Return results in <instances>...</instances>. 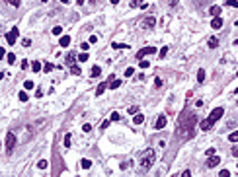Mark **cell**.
<instances>
[{
    "label": "cell",
    "instance_id": "cell-1",
    "mask_svg": "<svg viewBox=\"0 0 238 177\" xmlns=\"http://www.w3.org/2000/svg\"><path fill=\"white\" fill-rule=\"evenodd\" d=\"M195 121H197V117H195L193 113H184V115H181V121H180V129H178V132H180L184 138H191L193 136V125H195Z\"/></svg>",
    "mask_w": 238,
    "mask_h": 177
},
{
    "label": "cell",
    "instance_id": "cell-2",
    "mask_svg": "<svg viewBox=\"0 0 238 177\" xmlns=\"http://www.w3.org/2000/svg\"><path fill=\"white\" fill-rule=\"evenodd\" d=\"M154 150L152 148H147V150L141 154V171H148V167H152V164H154Z\"/></svg>",
    "mask_w": 238,
    "mask_h": 177
},
{
    "label": "cell",
    "instance_id": "cell-3",
    "mask_svg": "<svg viewBox=\"0 0 238 177\" xmlns=\"http://www.w3.org/2000/svg\"><path fill=\"white\" fill-rule=\"evenodd\" d=\"M18 37H20V31H18V27H12V29H10V31L6 33V43H8V45H14Z\"/></svg>",
    "mask_w": 238,
    "mask_h": 177
},
{
    "label": "cell",
    "instance_id": "cell-4",
    "mask_svg": "<svg viewBox=\"0 0 238 177\" xmlns=\"http://www.w3.org/2000/svg\"><path fill=\"white\" fill-rule=\"evenodd\" d=\"M223 113H225V109H223V107H217V109H213V111H211V115H209L207 119H209L213 125H215V123H217V121L223 117Z\"/></svg>",
    "mask_w": 238,
    "mask_h": 177
},
{
    "label": "cell",
    "instance_id": "cell-5",
    "mask_svg": "<svg viewBox=\"0 0 238 177\" xmlns=\"http://www.w3.org/2000/svg\"><path fill=\"white\" fill-rule=\"evenodd\" d=\"M14 146H16V134L14 132H8L6 134V152L8 154L14 150Z\"/></svg>",
    "mask_w": 238,
    "mask_h": 177
},
{
    "label": "cell",
    "instance_id": "cell-6",
    "mask_svg": "<svg viewBox=\"0 0 238 177\" xmlns=\"http://www.w3.org/2000/svg\"><path fill=\"white\" fill-rule=\"evenodd\" d=\"M154 53H156V49H154V47H144V49H141V51L137 53V59L141 60V59H144L147 55H154Z\"/></svg>",
    "mask_w": 238,
    "mask_h": 177
},
{
    "label": "cell",
    "instance_id": "cell-7",
    "mask_svg": "<svg viewBox=\"0 0 238 177\" xmlns=\"http://www.w3.org/2000/svg\"><path fill=\"white\" fill-rule=\"evenodd\" d=\"M156 26V20L154 18H144V20L141 21V27H144V29H150V27Z\"/></svg>",
    "mask_w": 238,
    "mask_h": 177
},
{
    "label": "cell",
    "instance_id": "cell-8",
    "mask_svg": "<svg viewBox=\"0 0 238 177\" xmlns=\"http://www.w3.org/2000/svg\"><path fill=\"white\" fill-rule=\"evenodd\" d=\"M166 123H168L166 117H164V115H160V117L156 119V123H154V129H156V131H160V129H164V127H166Z\"/></svg>",
    "mask_w": 238,
    "mask_h": 177
},
{
    "label": "cell",
    "instance_id": "cell-9",
    "mask_svg": "<svg viewBox=\"0 0 238 177\" xmlns=\"http://www.w3.org/2000/svg\"><path fill=\"white\" fill-rule=\"evenodd\" d=\"M219 164H221V158L219 156H211L209 160H207V167H217Z\"/></svg>",
    "mask_w": 238,
    "mask_h": 177
},
{
    "label": "cell",
    "instance_id": "cell-10",
    "mask_svg": "<svg viewBox=\"0 0 238 177\" xmlns=\"http://www.w3.org/2000/svg\"><path fill=\"white\" fill-rule=\"evenodd\" d=\"M107 86H110V82H102V84L96 88V95H102V93L107 90Z\"/></svg>",
    "mask_w": 238,
    "mask_h": 177
},
{
    "label": "cell",
    "instance_id": "cell-11",
    "mask_svg": "<svg viewBox=\"0 0 238 177\" xmlns=\"http://www.w3.org/2000/svg\"><path fill=\"white\" fill-rule=\"evenodd\" d=\"M211 27H213V29H221V27H223V20H221V16H219V18H213Z\"/></svg>",
    "mask_w": 238,
    "mask_h": 177
},
{
    "label": "cell",
    "instance_id": "cell-12",
    "mask_svg": "<svg viewBox=\"0 0 238 177\" xmlns=\"http://www.w3.org/2000/svg\"><path fill=\"white\" fill-rule=\"evenodd\" d=\"M199 127H201V131H209V129L213 127V123L209 121V119H205V121H201L199 123Z\"/></svg>",
    "mask_w": 238,
    "mask_h": 177
},
{
    "label": "cell",
    "instance_id": "cell-13",
    "mask_svg": "<svg viewBox=\"0 0 238 177\" xmlns=\"http://www.w3.org/2000/svg\"><path fill=\"white\" fill-rule=\"evenodd\" d=\"M209 14H211L213 18H219V14H221V6H211V8H209Z\"/></svg>",
    "mask_w": 238,
    "mask_h": 177
},
{
    "label": "cell",
    "instance_id": "cell-14",
    "mask_svg": "<svg viewBox=\"0 0 238 177\" xmlns=\"http://www.w3.org/2000/svg\"><path fill=\"white\" fill-rule=\"evenodd\" d=\"M59 45H61V47H68V45H70V37H68V35H63L61 41H59Z\"/></svg>",
    "mask_w": 238,
    "mask_h": 177
},
{
    "label": "cell",
    "instance_id": "cell-15",
    "mask_svg": "<svg viewBox=\"0 0 238 177\" xmlns=\"http://www.w3.org/2000/svg\"><path fill=\"white\" fill-rule=\"evenodd\" d=\"M133 123H135V125H142V123H144V115H142V113H137L135 119H133Z\"/></svg>",
    "mask_w": 238,
    "mask_h": 177
},
{
    "label": "cell",
    "instance_id": "cell-16",
    "mask_svg": "<svg viewBox=\"0 0 238 177\" xmlns=\"http://www.w3.org/2000/svg\"><path fill=\"white\" fill-rule=\"evenodd\" d=\"M102 74V68L100 66H92V78H98Z\"/></svg>",
    "mask_w": 238,
    "mask_h": 177
},
{
    "label": "cell",
    "instance_id": "cell-17",
    "mask_svg": "<svg viewBox=\"0 0 238 177\" xmlns=\"http://www.w3.org/2000/svg\"><path fill=\"white\" fill-rule=\"evenodd\" d=\"M209 47H211V49H217V47H219V39H217V37H211V39H209Z\"/></svg>",
    "mask_w": 238,
    "mask_h": 177
},
{
    "label": "cell",
    "instance_id": "cell-18",
    "mask_svg": "<svg viewBox=\"0 0 238 177\" xmlns=\"http://www.w3.org/2000/svg\"><path fill=\"white\" fill-rule=\"evenodd\" d=\"M80 165H82L84 169H90V167H92V162H90V160H86V158H84L82 162H80Z\"/></svg>",
    "mask_w": 238,
    "mask_h": 177
},
{
    "label": "cell",
    "instance_id": "cell-19",
    "mask_svg": "<svg viewBox=\"0 0 238 177\" xmlns=\"http://www.w3.org/2000/svg\"><path fill=\"white\" fill-rule=\"evenodd\" d=\"M70 72L74 74V76H78V74H82V70H80V66H76V64H72V66H70Z\"/></svg>",
    "mask_w": 238,
    "mask_h": 177
},
{
    "label": "cell",
    "instance_id": "cell-20",
    "mask_svg": "<svg viewBox=\"0 0 238 177\" xmlns=\"http://www.w3.org/2000/svg\"><path fill=\"white\" fill-rule=\"evenodd\" d=\"M111 47H113V49H129L127 43H111Z\"/></svg>",
    "mask_w": 238,
    "mask_h": 177
},
{
    "label": "cell",
    "instance_id": "cell-21",
    "mask_svg": "<svg viewBox=\"0 0 238 177\" xmlns=\"http://www.w3.org/2000/svg\"><path fill=\"white\" fill-rule=\"evenodd\" d=\"M228 140H230V142H238V131L230 132V134H228Z\"/></svg>",
    "mask_w": 238,
    "mask_h": 177
},
{
    "label": "cell",
    "instance_id": "cell-22",
    "mask_svg": "<svg viewBox=\"0 0 238 177\" xmlns=\"http://www.w3.org/2000/svg\"><path fill=\"white\" fill-rule=\"evenodd\" d=\"M31 68H33V72H39V70H41L43 66H41V62H39V60H35V62L31 64Z\"/></svg>",
    "mask_w": 238,
    "mask_h": 177
},
{
    "label": "cell",
    "instance_id": "cell-23",
    "mask_svg": "<svg viewBox=\"0 0 238 177\" xmlns=\"http://www.w3.org/2000/svg\"><path fill=\"white\" fill-rule=\"evenodd\" d=\"M37 167H39V169H47V167H49V164H47V160H41V162L37 164Z\"/></svg>",
    "mask_w": 238,
    "mask_h": 177
},
{
    "label": "cell",
    "instance_id": "cell-24",
    "mask_svg": "<svg viewBox=\"0 0 238 177\" xmlns=\"http://www.w3.org/2000/svg\"><path fill=\"white\" fill-rule=\"evenodd\" d=\"M166 55H168V47H162L160 51H158V57H160V59H164Z\"/></svg>",
    "mask_w": 238,
    "mask_h": 177
},
{
    "label": "cell",
    "instance_id": "cell-25",
    "mask_svg": "<svg viewBox=\"0 0 238 177\" xmlns=\"http://www.w3.org/2000/svg\"><path fill=\"white\" fill-rule=\"evenodd\" d=\"M88 59H90V57H88V53H82V55H78V60H80V62H86Z\"/></svg>",
    "mask_w": 238,
    "mask_h": 177
},
{
    "label": "cell",
    "instance_id": "cell-26",
    "mask_svg": "<svg viewBox=\"0 0 238 177\" xmlns=\"http://www.w3.org/2000/svg\"><path fill=\"white\" fill-rule=\"evenodd\" d=\"M119 86H121V80H113V82H111V90H117V88H119Z\"/></svg>",
    "mask_w": 238,
    "mask_h": 177
},
{
    "label": "cell",
    "instance_id": "cell-27",
    "mask_svg": "<svg viewBox=\"0 0 238 177\" xmlns=\"http://www.w3.org/2000/svg\"><path fill=\"white\" fill-rule=\"evenodd\" d=\"M197 80H199V82H203V80H205V70H203V68L197 72Z\"/></svg>",
    "mask_w": 238,
    "mask_h": 177
},
{
    "label": "cell",
    "instance_id": "cell-28",
    "mask_svg": "<svg viewBox=\"0 0 238 177\" xmlns=\"http://www.w3.org/2000/svg\"><path fill=\"white\" fill-rule=\"evenodd\" d=\"M133 74H135V68H131V66H129L127 70H125V78H129V76H133Z\"/></svg>",
    "mask_w": 238,
    "mask_h": 177
},
{
    "label": "cell",
    "instance_id": "cell-29",
    "mask_svg": "<svg viewBox=\"0 0 238 177\" xmlns=\"http://www.w3.org/2000/svg\"><path fill=\"white\" fill-rule=\"evenodd\" d=\"M129 113H131V115H137V113H139V107H137V105H131V107H129Z\"/></svg>",
    "mask_w": 238,
    "mask_h": 177
},
{
    "label": "cell",
    "instance_id": "cell-30",
    "mask_svg": "<svg viewBox=\"0 0 238 177\" xmlns=\"http://www.w3.org/2000/svg\"><path fill=\"white\" fill-rule=\"evenodd\" d=\"M226 6H232V8H238V0H226Z\"/></svg>",
    "mask_w": 238,
    "mask_h": 177
},
{
    "label": "cell",
    "instance_id": "cell-31",
    "mask_svg": "<svg viewBox=\"0 0 238 177\" xmlns=\"http://www.w3.org/2000/svg\"><path fill=\"white\" fill-rule=\"evenodd\" d=\"M137 6H142V0H131V8H137Z\"/></svg>",
    "mask_w": 238,
    "mask_h": 177
},
{
    "label": "cell",
    "instance_id": "cell-32",
    "mask_svg": "<svg viewBox=\"0 0 238 177\" xmlns=\"http://www.w3.org/2000/svg\"><path fill=\"white\" fill-rule=\"evenodd\" d=\"M24 88H26V90H33L35 86H33V82H31V80H27L26 84H24Z\"/></svg>",
    "mask_w": 238,
    "mask_h": 177
},
{
    "label": "cell",
    "instance_id": "cell-33",
    "mask_svg": "<svg viewBox=\"0 0 238 177\" xmlns=\"http://www.w3.org/2000/svg\"><path fill=\"white\" fill-rule=\"evenodd\" d=\"M14 62H16V55L10 53V55H8V64H14Z\"/></svg>",
    "mask_w": 238,
    "mask_h": 177
},
{
    "label": "cell",
    "instance_id": "cell-34",
    "mask_svg": "<svg viewBox=\"0 0 238 177\" xmlns=\"http://www.w3.org/2000/svg\"><path fill=\"white\" fill-rule=\"evenodd\" d=\"M53 33H55V35H61V33H63V27H61V26L53 27Z\"/></svg>",
    "mask_w": 238,
    "mask_h": 177
},
{
    "label": "cell",
    "instance_id": "cell-35",
    "mask_svg": "<svg viewBox=\"0 0 238 177\" xmlns=\"http://www.w3.org/2000/svg\"><path fill=\"white\" fill-rule=\"evenodd\" d=\"M66 62H68V64H74V55H72V53H70V55H68V57H66Z\"/></svg>",
    "mask_w": 238,
    "mask_h": 177
},
{
    "label": "cell",
    "instance_id": "cell-36",
    "mask_svg": "<svg viewBox=\"0 0 238 177\" xmlns=\"http://www.w3.org/2000/svg\"><path fill=\"white\" fill-rule=\"evenodd\" d=\"M18 97H20V101H27V93H26V92H20Z\"/></svg>",
    "mask_w": 238,
    "mask_h": 177
},
{
    "label": "cell",
    "instance_id": "cell-37",
    "mask_svg": "<svg viewBox=\"0 0 238 177\" xmlns=\"http://www.w3.org/2000/svg\"><path fill=\"white\" fill-rule=\"evenodd\" d=\"M215 152H217L215 148H209V150L205 152V156H207V158H211V156H215Z\"/></svg>",
    "mask_w": 238,
    "mask_h": 177
},
{
    "label": "cell",
    "instance_id": "cell-38",
    "mask_svg": "<svg viewBox=\"0 0 238 177\" xmlns=\"http://www.w3.org/2000/svg\"><path fill=\"white\" fill-rule=\"evenodd\" d=\"M219 175H221V177H230V171H228V169H221Z\"/></svg>",
    "mask_w": 238,
    "mask_h": 177
},
{
    "label": "cell",
    "instance_id": "cell-39",
    "mask_svg": "<svg viewBox=\"0 0 238 177\" xmlns=\"http://www.w3.org/2000/svg\"><path fill=\"white\" fill-rule=\"evenodd\" d=\"M82 131H84V132H90V131H92V125H90V123H86V125L82 127Z\"/></svg>",
    "mask_w": 238,
    "mask_h": 177
},
{
    "label": "cell",
    "instance_id": "cell-40",
    "mask_svg": "<svg viewBox=\"0 0 238 177\" xmlns=\"http://www.w3.org/2000/svg\"><path fill=\"white\" fill-rule=\"evenodd\" d=\"M110 119H111V121H119V113H117V111H113Z\"/></svg>",
    "mask_w": 238,
    "mask_h": 177
},
{
    "label": "cell",
    "instance_id": "cell-41",
    "mask_svg": "<svg viewBox=\"0 0 238 177\" xmlns=\"http://www.w3.org/2000/svg\"><path fill=\"white\" fill-rule=\"evenodd\" d=\"M64 146H66V148L70 146V134H66V136H64Z\"/></svg>",
    "mask_w": 238,
    "mask_h": 177
},
{
    "label": "cell",
    "instance_id": "cell-42",
    "mask_svg": "<svg viewBox=\"0 0 238 177\" xmlns=\"http://www.w3.org/2000/svg\"><path fill=\"white\" fill-rule=\"evenodd\" d=\"M110 123H111V121H103V123H102V127H100V129H102V131H105V129L110 127Z\"/></svg>",
    "mask_w": 238,
    "mask_h": 177
},
{
    "label": "cell",
    "instance_id": "cell-43",
    "mask_svg": "<svg viewBox=\"0 0 238 177\" xmlns=\"http://www.w3.org/2000/svg\"><path fill=\"white\" fill-rule=\"evenodd\" d=\"M80 49H82V51L86 53V51H88V49H90V43H82V45H80Z\"/></svg>",
    "mask_w": 238,
    "mask_h": 177
},
{
    "label": "cell",
    "instance_id": "cell-44",
    "mask_svg": "<svg viewBox=\"0 0 238 177\" xmlns=\"http://www.w3.org/2000/svg\"><path fill=\"white\" fill-rule=\"evenodd\" d=\"M43 70H45V72H51V70H53V64H49V62H47V64L43 66Z\"/></svg>",
    "mask_w": 238,
    "mask_h": 177
},
{
    "label": "cell",
    "instance_id": "cell-45",
    "mask_svg": "<svg viewBox=\"0 0 238 177\" xmlns=\"http://www.w3.org/2000/svg\"><path fill=\"white\" fill-rule=\"evenodd\" d=\"M22 45H24V47H29V45H31V39H27V37H26V39L22 41Z\"/></svg>",
    "mask_w": 238,
    "mask_h": 177
},
{
    "label": "cell",
    "instance_id": "cell-46",
    "mask_svg": "<svg viewBox=\"0 0 238 177\" xmlns=\"http://www.w3.org/2000/svg\"><path fill=\"white\" fill-rule=\"evenodd\" d=\"M148 66H150L148 60H141V68H148Z\"/></svg>",
    "mask_w": 238,
    "mask_h": 177
},
{
    "label": "cell",
    "instance_id": "cell-47",
    "mask_svg": "<svg viewBox=\"0 0 238 177\" xmlns=\"http://www.w3.org/2000/svg\"><path fill=\"white\" fill-rule=\"evenodd\" d=\"M20 2L22 0H8V4H12V6H20Z\"/></svg>",
    "mask_w": 238,
    "mask_h": 177
},
{
    "label": "cell",
    "instance_id": "cell-48",
    "mask_svg": "<svg viewBox=\"0 0 238 177\" xmlns=\"http://www.w3.org/2000/svg\"><path fill=\"white\" fill-rule=\"evenodd\" d=\"M181 177H191V171H189V169H186L184 173H181Z\"/></svg>",
    "mask_w": 238,
    "mask_h": 177
},
{
    "label": "cell",
    "instance_id": "cell-49",
    "mask_svg": "<svg viewBox=\"0 0 238 177\" xmlns=\"http://www.w3.org/2000/svg\"><path fill=\"white\" fill-rule=\"evenodd\" d=\"M154 86H156V88H160V86H162V80L156 78V80H154Z\"/></svg>",
    "mask_w": 238,
    "mask_h": 177
},
{
    "label": "cell",
    "instance_id": "cell-50",
    "mask_svg": "<svg viewBox=\"0 0 238 177\" xmlns=\"http://www.w3.org/2000/svg\"><path fill=\"white\" fill-rule=\"evenodd\" d=\"M88 43H98V37H96V35H92V37H90V41H88Z\"/></svg>",
    "mask_w": 238,
    "mask_h": 177
},
{
    "label": "cell",
    "instance_id": "cell-51",
    "mask_svg": "<svg viewBox=\"0 0 238 177\" xmlns=\"http://www.w3.org/2000/svg\"><path fill=\"white\" fill-rule=\"evenodd\" d=\"M232 156H238V146H234V148H232Z\"/></svg>",
    "mask_w": 238,
    "mask_h": 177
},
{
    "label": "cell",
    "instance_id": "cell-52",
    "mask_svg": "<svg viewBox=\"0 0 238 177\" xmlns=\"http://www.w3.org/2000/svg\"><path fill=\"white\" fill-rule=\"evenodd\" d=\"M178 4V0H170V6H176Z\"/></svg>",
    "mask_w": 238,
    "mask_h": 177
},
{
    "label": "cell",
    "instance_id": "cell-53",
    "mask_svg": "<svg viewBox=\"0 0 238 177\" xmlns=\"http://www.w3.org/2000/svg\"><path fill=\"white\" fill-rule=\"evenodd\" d=\"M76 4L80 6V4H84V0H76Z\"/></svg>",
    "mask_w": 238,
    "mask_h": 177
},
{
    "label": "cell",
    "instance_id": "cell-54",
    "mask_svg": "<svg viewBox=\"0 0 238 177\" xmlns=\"http://www.w3.org/2000/svg\"><path fill=\"white\" fill-rule=\"evenodd\" d=\"M61 2H63V4H68V0H61Z\"/></svg>",
    "mask_w": 238,
    "mask_h": 177
},
{
    "label": "cell",
    "instance_id": "cell-55",
    "mask_svg": "<svg viewBox=\"0 0 238 177\" xmlns=\"http://www.w3.org/2000/svg\"><path fill=\"white\" fill-rule=\"evenodd\" d=\"M234 93H238V88H236V90H234Z\"/></svg>",
    "mask_w": 238,
    "mask_h": 177
},
{
    "label": "cell",
    "instance_id": "cell-56",
    "mask_svg": "<svg viewBox=\"0 0 238 177\" xmlns=\"http://www.w3.org/2000/svg\"><path fill=\"white\" fill-rule=\"evenodd\" d=\"M41 2H47V0H41Z\"/></svg>",
    "mask_w": 238,
    "mask_h": 177
},
{
    "label": "cell",
    "instance_id": "cell-57",
    "mask_svg": "<svg viewBox=\"0 0 238 177\" xmlns=\"http://www.w3.org/2000/svg\"><path fill=\"white\" fill-rule=\"evenodd\" d=\"M236 76H238V72H236Z\"/></svg>",
    "mask_w": 238,
    "mask_h": 177
}]
</instances>
